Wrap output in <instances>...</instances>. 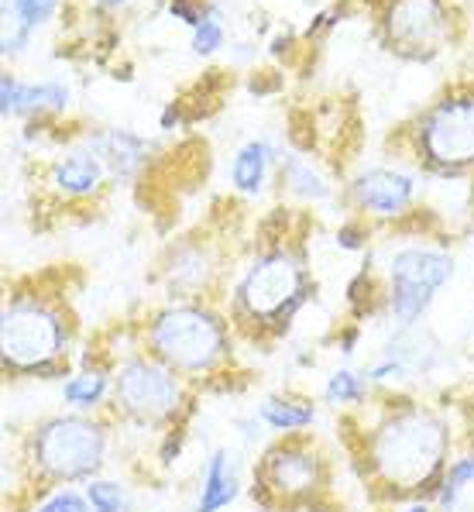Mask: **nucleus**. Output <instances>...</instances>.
Instances as JSON below:
<instances>
[{"instance_id": "nucleus-5", "label": "nucleus", "mask_w": 474, "mask_h": 512, "mask_svg": "<svg viewBox=\"0 0 474 512\" xmlns=\"http://www.w3.org/2000/svg\"><path fill=\"white\" fill-rule=\"evenodd\" d=\"M313 296V282L303 258L289 248H268L244 269L241 282L234 286L231 320L234 334L241 341H279L292 327Z\"/></svg>"}, {"instance_id": "nucleus-8", "label": "nucleus", "mask_w": 474, "mask_h": 512, "mask_svg": "<svg viewBox=\"0 0 474 512\" xmlns=\"http://www.w3.org/2000/svg\"><path fill=\"white\" fill-rule=\"evenodd\" d=\"M454 275V258L433 244H406L395 248L385 265L382 313L395 327L409 330L426 317L433 299Z\"/></svg>"}, {"instance_id": "nucleus-9", "label": "nucleus", "mask_w": 474, "mask_h": 512, "mask_svg": "<svg viewBox=\"0 0 474 512\" xmlns=\"http://www.w3.org/2000/svg\"><path fill=\"white\" fill-rule=\"evenodd\" d=\"M420 152L444 172L474 165V97L444 100L423 117Z\"/></svg>"}, {"instance_id": "nucleus-7", "label": "nucleus", "mask_w": 474, "mask_h": 512, "mask_svg": "<svg viewBox=\"0 0 474 512\" xmlns=\"http://www.w3.org/2000/svg\"><path fill=\"white\" fill-rule=\"evenodd\" d=\"M189 409H193V385L145 348L124 354L114 365V399L107 409L110 420L162 437L169 427L186 420Z\"/></svg>"}, {"instance_id": "nucleus-22", "label": "nucleus", "mask_w": 474, "mask_h": 512, "mask_svg": "<svg viewBox=\"0 0 474 512\" xmlns=\"http://www.w3.org/2000/svg\"><path fill=\"white\" fill-rule=\"evenodd\" d=\"M86 499H90L93 512H131V495L128 488L121 482H114V478H93V482L83 485Z\"/></svg>"}, {"instance_id": "nucleus-6", "label": "nucleus", "mask_w": 474, "mask_h": 512, "mask_svg": "<svg viewBox=\"0 0 474 512\" xmlns=\"http://www.w3.org/2000/svg\"><path fill=\"white\" fill-rule=\"evenodd\" d=\"M330 458L310 433L279 437L255 458L248 495L262 512H303L327 506L330 499Z\"/></svg>"}, {"instance_id": "nucleus-20", "label": "nucleus", "mask_w": 474, "mask_h": 512, "mask_svg": "<svg viewBox=\"0 0 474 512\" xmlns=\"http://www.w3.org/2000/svg\"><path fill=\"white\" fill-rule=\"evenodd\" d=\"M268 162H272V148H268L265 141H248V145L234 155V165H231V183L237 193L255 196L258 189L265 186Z\"/></svg>"}, {"instance_id": "nucleus-4", "label": "nucleus", "mask_w": 474, "mask_h": 512, "mask_svg": "<svg viewBox=\"0 0 474 512\" xmlns=\"http://www.w3.org/2000/svg\"><path fill=\"white\" fill-rule=\"evenodd\" d=\"M0 365L7 378L62 382L73 372V320L59 299L14 293L0 313Z\"/></svg>"}, {"instance_id": "nucleus-2", "label": "nucleus", "mask_w": 474, "mask_h": 512, "mask_svg": "<svg viewBox=\"0 0 474 512\" xmlns=\"http://www.w3.org/2000/svg\"><path fill=\"white\" fill-rule=\"evenodd\" d=\"M110 416L55 413L25 433L18 454L21 482L31 502L62 485H86L104 475L110 461Z\"/></svg>"}, {"instance_id": "nucleus-26", "label": "nucleus", "mask_w": 474, "mask_h": 512, "mask_svg": "<svg viewBox=\"0 0 474 512\" xmlns=\"http://www.w3.org/2000/svg\"><path fill=\"white\" fill-rule=\"evenodd\" d=\"M100 4H110V7H117V4H124V0H100Z\"/></svg>"}, {"instance_id": "nucleus-25", "label": "nucleus", "mask_w": 474, "mask_h": 512, "mask_svg": "<svg viewBox=\"0 0 474 512\" xmlns=\"http://www.w3.org/2000/svg\"><path fill=\"white\" fill-rule=\"evenodd\" d=\"M220 38H224V31H220V25L213 18H203L200 25H196V52H213L220 45Z\"/></svg>"}, {"instance_id": "nucleus-24", "label": "nucleus", "mask_w": 474, "mask_h": 512, "mask_svg": "<svg viewBox=\"0 0 474 512\" xmlns=\"http://www.w3.org/2000/svg\"><path fill=\"white\" fill-rule=\"evenodd\" d=\"M286 183L292 193H299L303 200H323L327 196V186H323V179L316 176L306 162H292L286 169Z\"/></svg>"}, {"instance_id": "nucleus-10", "label": "nucleus", "mask_w": 474, "mask_h": 512, "mask_svg": "<svg viewBox=\"0 0 474 512\" xmlns=\"http://www.w3.org/2000/svg\"><path fill=\"white\" fill-rule=\"evenodd\" d=\"M389 35L406 55H423L440 49L447 38V11L440 0H392Z\"/></svg>"}, {"instance_id": "nucleus-13", "label": "nucleus", "mask_w": 474, "mask_h": 512, "mask_svg": "<svg viewBox=\"0 0 474 512\" xmlns=\"http://www.w3.org/2000/svg\"><path fill=\"white\" fill-rule=\"evenodd\" d=\"M416 196L413 176L395 169H368L354 183V203L371 217H402Z\"/></svg>"}, {"instance_id": "nucleus-14", "label": "nucleus", "mask_w": 474, "mask_h": 512, "mask_svg": "<svg viewBox=\"0 0 474 512\" xmlns=\"http://www.w3.org/2000/svg\"><path fill=\"white\" fill-rule=\"evenodd\" d=\"M255 416L275 437H292V433H310L320 409L310 396H299V392H268L255 403Z\"/></svg>"}, {"instance_id": "nucleus-3", "label": "nucleus", "mask_w": 474, "mask_h": 512, "mask_svg": "<svg viewBox=\"0 0 474 512\" xmlns=\"http://www.w3.org/2000/svg\"><path fill=\"white\" fill-rule=\"evenodd\" d=\"M141 348L172 368L189 385L213 382L231 372L234 327L213 303L203 299H172L138 324Z\"/></svg>"}, {"instance_id": "nucleus-23", "label": "nucleus", "mask_w": 474, "mask_h": 512, "mask_svg": "<svg viewBox=\"0 0 474 512\" xmlns=\"http://www.w3.org/2000/svg\"><path fill=\"white\" fill-rule=\"evenodd\" d=\"M25 512H93V506L83 488L62 485V488H52V492L38 495Z\"/></svg>"}, {"instance_id": "nucleus-19", "label": "nucleus", "mask_w": 474, "mask_h": 512, "mask_svg": "<svg viewBox=\"0 0 474 512\" xmlns=\"http://www.w3.org/2000/svg\"><path fill=\"white\" fill-rule=\"evenodd\" d=\"M471 485H474V447L454 454V461L447 464L444 478H440L437 492H433V502H437L440 512H457Z\"/></svg>"}, {"instance_id": "nucleus-16", "label": "nucleus", "mask_w": 474, "mask_h": 512, "mask_svg": "<svg viewBox=\"0 0 474 512\" xmlns=\"http://www.w3.org/2000/svg\"><path fill=\"white\" fill-rule=\"evenodd\" d=\"M93 152L104 159V165L110 169V179H131L138 176V169L148 162L145 145H141L134 135H124V131H107V135H97L90 141Z\"/></svg>"}, {"instance_id": "nucleus-17", "label": "nucleus", "mask_w": 474, "mask_h": 512, "mask_svg": "<svg viewBox=\"0 0 474 512\" xmlns=\"http://www.w3.org/2000/svg\"><path fill=\"white\" fill-rule=\"evenodd\" d=\"M371 399V385L365 372H358V368L351 365H341L334 368V372L327 375V382H323V403L330 409H337V413H354V409H361Z\"/></svg>"}, {"instance_id": "nucleus-21", "label": "nucleus", "mask_w": 474, "mask_h": 512, "mask_svg": "<svg viewBox=\"0 0 474 512\" xmlns=\"http://www.w3.org/2000/svg\"><path fill=\"white\" fill-rule=\"evenodd\" d=\"M59 0H4V18H7V28L14 25V38L4 45L7 52H14L25 38V31L31 25H42L45 18L55 11Z\"/></svg>"}, {"instance_id": "nucleus-18", "label": "nucleus", "mask_w": 474, "mask_h": 512, "mask_svg": "<svg viewBox=\"0 0 474 512\" xmlns=\"http://www.w3.org/2000/svg\"><path fill=\"white\" fill-rule=\"evenodd\" d=\"M0 97H4V114H25V110H45V107H66L69 93L55 83L45 86H25L11 76H4L0 83Z\"/></svg>"}, {"instance_id": "nucleus-1", "label": "nucleus", "mask_w": 474, "mask_h": 512, "mask_svg": "<svg viewBox=\"0 0 474 512\" xmlns=\"http://www.w3.org/2000/svg\"><path fill=\"white\" fill-rule=\"evenodd\" d=\"M371 420L361 423L351 454L368 488L392 502L433 495L454 461V427L447 413L409 396H389L382 403L368 399Z\"/></svg>"}, {"instance_id": "nucleus-11", "label": "nucleus", "mask_w": 474, "mask_h": 512, "mask_svg": "<svg viewBox=\"0 0 474 512\" xmlns=\"http://www.w3.org/2000/svg\"><path fill=\"white\" fill-rule=\"evenodd\" d=\"M241 495H244V478H241L237 451H231L227 444L210 447L207 458H203L200 478H196L193 512H224Z\"/></svg>"}, {"instance_id": "nucleus-15", "label": "nucleus", "mask_w": 474, "mask_h": 512, "mask_svg": "<svg viewBox=\"0 0 474 512\" xmlns=\"http://www.w3.org/2000/svg\"><path fill=\"white\" fill-rule=\"evenodd\" d=\"M107 179H110V169L93 148H86V152H69L66 159L52 165V186L59 189L66 200H86V196L97 193Z\"/></svg>"}, {"instance_id": "nucleus-12", "label": "nucleus", "mask_w": 474, "mask_h": 512, "mask_svg": "<svg viewBox=\"0 0 474 512\" xmlns=\"http://www.w3.org/2000/svg\"><path fill=\"white\" fill-rule=\"evenodd\" d=\"M59 399L69 413H107L114 399V365L100 358H83V365H76L59 382Z\"/></svg>"}]
</instances>
